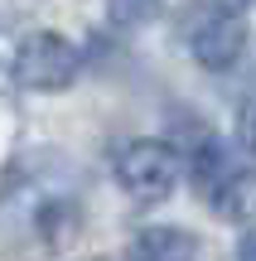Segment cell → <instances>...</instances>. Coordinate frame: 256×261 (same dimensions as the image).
Masks as SVG:
<instances>
[{
    "label": "cell",
    "mask_w": 256,
    "mask_h": 261,
    "mask_svg": "<svg viewBox=\"0 0 256 261\" xmlns=\"http://www.w3.org/2000/svg\"><path fill=\"white\" fill-rule=\"evenodd\" d=\"M77 227V208L68 194H53L39 179H29V189L10 184L0 194V242L15 247L29 237H44V242H63Z\"/></svg>",
    "instance_id": "obj_1"
},
{
    "label": "cell",
    "mask_w": 256,
    "mask_h": 261,
    "mask_svg": "<svg viewBox=\"0 0 256 261\" xmlns=\"http://www.w3.org/2000/svg\"><path fill=\"white\" fill-rule=\"evenodd\" d=\"M10 77H15L19 87H29V92H63V87L77 77V48L68 44L63 34L34 29V34L19 39Z\"/></svg>",
    "instance_id": "obj_2"
},
{
    "label": "cell",
    "mask_w": 256,
    "mask_h": 261,
    "mask_svg": "<svg viewBox=\"0 0 256 261\" xmlns=\"http://www.w3.org/2000/svg\"><path fill=\"white\" fill-rule=\"evenodd\" d=\"M179 150L164 140H131L116 150V184L131 198H164L179 184Z\"/></svg>",
    "instance_id": "obj_3"
},
{
    "label": "cell",
    "mask_w": 256,
    "mask_h": 261,
    "mask_svg": "<svg viewBox=\"0 0 256 261\" xmlns=\"http://www.w3.org/2000/svg\"><path fill=\"white\" fill-rule=\"evenodd\" d=\"M189 48H193V58H198L208 73H222V68H232L242 58V48H247V29H242L237 15H208V19L193 24Z\"/></svg>",
    "instance_id": "obj_4"
},
{
    "label": "cell",
    "mask_w": 256,
    "mask_h": 261,
    "mask_svg": "<svg viewBox=\"0 0 256 261\" xmlns=\"http://www.w3.org/2000/svg\"><path fill=\"white\" fill-rule=\"evenodd\" d=\"M126 261H198V237L184 227H145L135 232Z\"/></svg>",
    "instance_id": "obj_5"
},
{
    "label": "cell",
    "mask_w": 256,
    "mask_h": 261,
    "mask_svg": "<svg viewBox=\"0 0 256 261\" xmlns=\"http://www.w3.org/2000/svg\"><path fill=\"white\" fill-rule=\"evenodd\" d=\"M213 208L227 218H251L256 213V169H232L213 194Z\"/></svg>",
    "instance_id": "obj_6"
},
{
    "label": "cell",
    "mask_w": 256,
    "mask_h": 261,
    "mask_svg": "<svg viewBox=\"0 0 256 261\" xmlns=\"http://www.w3.org/2000/svg\"><path fill=\"white\" fill-rule=\"evenodd\" d=\"M155 10H160V0H106V19L116 29L145 24V19H155Z\"/></svg>",
    "instance_id": "obj_7"
},
{
    "label": "cell",
    "mask_w": 256,
    "mask_h": 261,
    "mask_svg": "<svg viewBox=\"0 0 256 261\" xmlns=\"http://www.w3.org/2000/svg\"><path fill=\"white\" fill-rule=\"evenodd\" d=\"M237 140L256 155V102H247L242 107V116H237Z\"/></svg>",
    "instance_id": "obj_8"
},
{
    "label": "cell",
    "mask_w": 256,
    "mask_h": 261,
    "mask_svg": "<svg viewBox=\"0 0 256 261\" xmlns=\"http://www.w3.org/2000/svg\"><path fill=\"white\" fill-rule=\"evenodd\" d=\"M247 5H251V0H208V10H213V15H242Z\"/></svg>",
    "instance_id": "obj_9"
},
{
    "label": "cell",
    "mask_w": 256,
    "mask_h": 261,
    "mask_svg": "<svg viewBox=\"0 0 256 261\" xmlns=\"http://www.w3.org/2000/svg\"><path fill=\"white\" fill-rule=\"evenodd\" d=\"M237 261H256V227L247 237H242V247H237Z\"/></svg>",
    "instance_id": "obj_10"
},
{
    "label": "cell",
    "mask_w": 256,
    "mask_h": 261,
    "mask_svg": "<svg viewBox=\"0 0 256 261\" xmlns=\"http://www.w3.org/2000/svg\"><path fill=\"white\" fill-rule=\"evenodd\" d=\"M0 87H5V77H0Z\"/></svg>",
    "instance_id": "obj_11"
}]
</instances>
